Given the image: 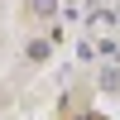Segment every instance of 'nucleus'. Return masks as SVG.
I'll return each mask as SVG.
<instances>
[{"label":"nucleus","instance_id":"obj_1","mask_svg":"<svg viewBox=\"0 0 120 120\" xmlns=\"http://www.w3.org/2000/svg\"><path fill=\"white\" fill-rule=\"evenodd\" d=\"M101 86H106V91H120V72H115V67H101Z\"/></svg>","mask_w":120,"mask_h":120},{"label":"nucleus","instance_id":"obj_2","mask_svg":"<svg viewBox=\"0 0 120 120\" xmlns=\"http://www.w3.org/2000/svg\"><path fill=\"white\" fill-rule=\"evenodd\" d=\"M29 5H34V15H53V10H58V0H29Z\"/></svg>","mask_w":120,"mask_h":120}]
</instances>
